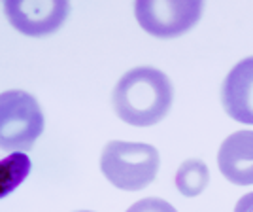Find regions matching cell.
I'll list each match as a JSON object with an SVG mask.
<instances>
[{"instance_id":"1","label":"cell","mask_w":253,"mask_h":212,"mask_svg":"<svg viewBox=\"0 0 253 212\" xmlns=\"http://www.w3.org/2000/svg\"><path fill=\"white\" fill-rule=\"evenodd\" d=\"M174 99L172 82L153 66H136L123 74L112 93L116 114L134 127L157 125Z\"/></svg>"},{"instance_id":"2","label":"cell","mask_w":253,"mask_h":212,"mask_svg":"<svg viewBox=\"0 0 253 212\" xmlns=\"http://www.w3.org/2000/svg\"><path fill=\"white\" fill-rule=\"evenodd\" d=\"M161 158L155 146L144 142L110 140L100 156V169L110 184L125 191H138L157 176Z\"/></svg>"},{"instance_id":"3","label":"cell","mask_w":253,"mask_h":212,"mask_svg":"<svg viewBox=\"0 0 253 212\" xmlns=\"http://www.w3.org/2000/svg\"><path fill=\"white\" fill-rule=\"evenodd\" d=\"M43 131L38 101L21 89L0 93V150L29 152Z\"/></svg>"},{"instance_id":"4","label":"cell","mask_w":253,"mask_h":212,"mask_svg":"<svg viewBox=\"0 0 253 212\" xmlns=\"http://www.w3.org/2000/svg\"><path fill=\"white\" fill-rule=\"evenodd\" d=\"M201 0H138L134 15L144 31L157 38H178L191 31L202 15Z\"/></svg>"},{"instance_id":"5","label":"cell","mask_w":253,"mask_h":212,"mask_svg":"<svg viewBox=\"0 0 253 212\" xmlns=\"http://www.w3.org/2000/svg\"><path fill=\"white\" fill-rule=\"evenodd\" d=\"M4 11L8 21L27 36H47L57 31L70 13V4L66 0H10L4 2Z\"/></svg>"},{"instance_id":"6","label":"cell","mask_w":253,"mask_h":212,"mask_svg":"<svg viewBox=\"0 0 253 212\" xmlns=\"http://www.w3.org/2000/svg\"><path fill=\"white\" fill-rule=\"evenodd\" d=\"M225 112L238 123L253 125V57L236 63L221 87Z\"/></svg>"},{"instance_id":"7","label":"cell","mask_w":253,"mask_h":212,"mask_svg":"<svg viewBox=\"0 0 253 212\" xmlns=\"http://www.w3.org/2000/svg\"><path fill=\"white\" fill-rule=\"evenodd\" d=\"M217 167L236 186L253 184V131H236L223 140L217 152Z\"/></svg>"},{"instance_id":"8","label":"cell","mask_w":253,"mask_h":212,"mask_svg":"<svg viewBox=\"0 0 253 212\" xmlns=\"http://www.w3.org/2000/svg\"><path fill=\"white\" fill-rule=\"evenodd\" d=\"M210 182V170L201 159H187L176 172V188L185 197L201 195Z\"/></svg>"},{"instance_id":"9","label":"cell","mask_w":253,"mask_h":212,"mask_svg":"<svg viewBox=\"0 0 253 212\" xmlns=\"http://www.w3.org/2000/svg\"><path fill=\"white\" fill-rule=\"evenodd\" d=\"M31 169V159L23 152H15L8 158L0 159V199L17 190L29 176Z\"/></svg>"},{"instance_id":"10","label":"cell","mask_w":253,"mask_h":212,"mask_svg":"<svg viewBox=\"0 0 253 212\" xmlns=\"http://www.w3.org/2000/svg\"><path fill=\"white\" fill-rule=\"evenodd\" d=\"M126 212H178L169 201L159 199V197H146L140 199L132 207H128Z\"/></svg>"},{"instance_id":"11","label":"cell","mask_w":253,"mask_h":212,"mask_svg":"<svg viewBox=\"0 0 253 212\" xmlns=\"http://www.w3.org/2000/svg\"><path fill=\"white\" fill-rule=\"evenodd\" d=\"M234 212H253V191L246 193L238 199L236 207H234Z\"/></svg>"},{"instance_id":"12","label":"cell","mask_w":253,"mask_h":212,"mask_svg":"<svg viewBox=\"0 0 253 212\" xmlns=\"http://www.w3.org/2000/svg\"><path fill=\"white\" fill-rule=\"evenodd\" d=\"M80 212H91V211H80Z\"/></svg>"}]
</instances>
